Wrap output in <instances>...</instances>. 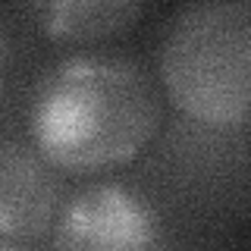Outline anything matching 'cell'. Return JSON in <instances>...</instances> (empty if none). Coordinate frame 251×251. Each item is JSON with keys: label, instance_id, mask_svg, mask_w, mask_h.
<instances>
[{"label": "cell", "instance_id": "cell-1", "mask_svg": "<svg viewBox=\"0 0 251 251\" xmlns=\"http://www.w3.org/2000/svg\"><path fill=\"white\" fill-rule=\"evenodd\" d=\"M157 126V88L132 60H60L38 82L28 110L38 154L69 173H100L135 160Z\"/></svg>", "mask_w": 251, "mask_h": 251}, {"label": "cell", "instance_id": "cell-2", "mask_svg": "<svg viewBox=\"0 0 251 251\" xmlns=\"http://www.w3.org/2000/svg\"><path fill=\"white\" fill-rule=\"evenodd\" d=\"M251 6L195 3L173 16L160 41V78L170 100L207 126L248 120Z\"/></svg>", "mask_w": 251, "mask_h": 251}, {"label": "cell", "instance_id": "cell-3", "mask_svg": "<svg viewBox=\"0 0 251 251\" xmlns=\"http://www.w3.org/2000/svg\"><path fill=\"white\" fill-rule=\"evenodd\" d=\"M53 251H167V232L145 195L100 182L60 207Z\"/></svg>", "mask_w": 251, "mask_h": 251}, {"label": "cell", "instance_id": "cell-4", "mask_svg": "<svg viewBox=\"0 0 251 251\" xmlns=\"http://www.w3.org/2000/svg\"><path fill=\"white\" fill-rule=\"evenodd\" d=\"M63 185L50 163L25 145H0V235L38 239L60 214Z\"/></svg>", "mask_w": 251, "mask_h": 251}, {"label": "cell", "instance_id": "cell-5", "mask_svg": "<svg viewBox=\"0 0 251 251\" xmlns=\"http://www.w3.org/2000/svg\"><path fill=\"white\" fill-rule=\"evenodd\" d=\"M28 16L38 28L60 41H100L132 28L141 16L135 0H60V3H35Z\"/></svg>", "mask_w": 251, "mask_h": 251}, {"label": "cell", "instance_id": "cell-6", "mask_svg": "<svg viewBox=\"0 0 251 251\" xmlns=\"http://www.w3.org/2000/svg\"><path fill=\"white\" fill-rule=\"evenodd\" d=\"M0 251H22L19 245H13L10 239H3V235H0Z\"/></svg>", "mask_w": 251, "mask_h": 251}, {"label": "cell", "instance_id": "cell-7", "mask_svg": "<svg viewBox=\"0 0 251 251\" xmlns=\"http://www.w3.org/2000/svg\"><path fill=\"white\" fill-rule=\"evenodd\" d=\"M0 57H3V38H0Z\"/></svg>", "mask_w": 251, "mask_h": 251}]
</instances>
